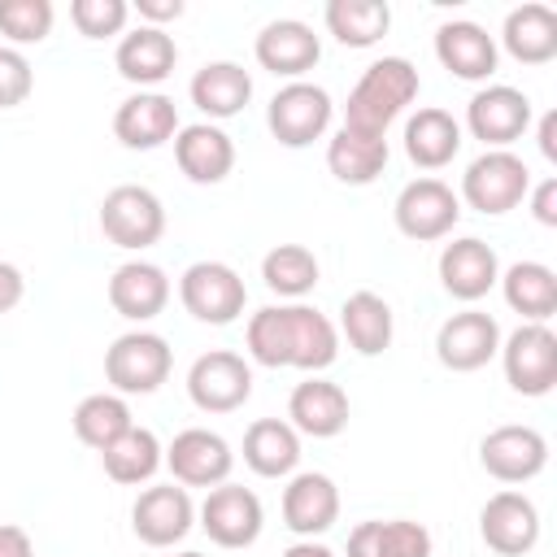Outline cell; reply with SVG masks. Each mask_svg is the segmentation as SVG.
Segmentation results:
<instances>
[{
  "instance_id": "27",
  "label": "cell",
  "mask_w": 557,
  "mask_h": 557,
  "mask_svg": "<svg viewBox=\"0 0 557 557\" xmlns=\"http://www.w3.org/2000/svg\"><path fill=\"white\" fill-rule=\"evenodd\" d=\"M300 461V435L283 418H257L244 431V466L261 479H283Z\"/></svg>"
},
{
  "instance_id": "37",
  "label": "cell",
  "mask_w": 557,
  "mask_h": 557,
  "mask_svg": "<svg viewBox=\"0 0 557 557\" xmlns=\"http://www.w3.org/2000/svg\"><path fill=\"white\" fill-rule=\"evenodd\" d=\"M135 422H131V405L117 396V392H96V396H83L78 400V409H74V435L87 444V448H96V453H104L117 435H126Z\"/></svg>"
},
{
  "instance_id": "28",
  "label": "cell",
  "mask_w": 557,
  "mask_h": 557,
  "mask_svg": "<svg viewBox=\"0 0 557 557\" xmlns=\"http://www.w3.org/2000/svg\"><path fill=\"white\" fill-rule=\"evenodd\" d=\"M500 39H505V52L513 61L544 65V61L557 57V13L548 4H535V0L531 4H518V9H509Z\"/></svg>"
},
{
  "instance_id": "30",
  "label": "cell",
  "mask_w": 557,
  "mask_h": 557,
  "mask_svg": "<svg viewBox=\"0 0 557 557\" xmlns=\"http://www.w3.org/2000/svg\"><path fill=\"white\" fill-rule=\"evenodd\" d=\"M187 91H191V104L200 113H209V117H235L252 100V78L235 61H209V65L196 70V78H191Z\"/></svg>"
},
{
  "instance_id": "5",
  "label": "cell",
  "mask_w": 557,
  "mask_h": 557,
  "mask_svg": "<svg viewBox=\"0 0 557 557\" xmlns=\"http://www.w3.org/2000/svg\"><path fill=\"white\" fill-rule=\"evenodd\" d=\"M178 300H183V309H187L196 322L231 326V322L244 313L248 287H244V278H239L226 261H196V265H187L183 278H178Z\"/></svg>"
},
{
  "instance_id": "16",
  "label": "cell",
  "mask_w": 557,
  "mask_h": 557,
  "mask_svg": "<svg viewBox=\"0 0 557 557\" xmlns=\"http://www.w3.org/2000/svg\"><path fill=\"white\" fill-rule=\"evenodd\" d=\"M479 535L500 557H522L540 540V509L522 492H496L479 509Z\"/></svg>"
},
{
  "instance_id": "23",
  "label": "cell",
  "mask_w": 557,
  "mask_h": 557,
  "mask_svg": "<svg viewBox=\"0 0 557 557\" xmlns=\"http://www.w3.org/2000/svg\"><path fill=\"white\" fill-rule=\"evenodd\" d=\"M287 418L300 435H313V440H331L348 426V392L331 379H305L292 387V400H287Z\"/></svg>"
},
{
  "instance_id": "45",
  "label": "cell",
  "mask_w": 557,
  "mask_h": 557,
  "mask_svg": "<svg viewBox=\"0 0 557 557\" xmlns=\"http://www.w3.org/2000/svg\"><path fill=\"white\" fill-rule=\"evenodd\" d=\"M135 9L139 17H148V26H157V22H174L183 13V0H135Z\"/></svg>"
},
{
  "instance_id": "32",
  "label": "cell",
  "mask_w": 557,
  "mask_h": 557,
  "mask_svg": "<svg viewBox=\"0 0 557 557\" xmlns=\"http://www.w3.org/2000/svg\"><path fill=\"white\" fill-rule=\"evenodd\" d=\"M339 331L361 357H379L392 344V305L374 292H352L339 309Z\"/></svg>"
},
{
  "instance_id": "1",
  "label": "cell",
  "mask_w": 557,
  "mask_h": 557,
  "mask_svg": "<svg viewBox=\"0 0 557 557\" xmlns=\"http://www.w3.org/2000/svg\"><path fill=\"white\" fill-rule=\"evenodd\" d=\"M248 352L257 366H296V370H326L339 357V335L326 313L313 305H270L248 318Z\"/></svg>"
},
{
  "instance_id": "6",
  "label": "cell",
  "mask_w": 557,
  "mask_h": 557,
  "mask_svg": "<svg viewBox=\"0 0 557 557\" xmlns=\"http://www.w3.org/2000/svg\"><path fill=\"white\" fill-rule=\"evenodd\" d=\"M100 231H104L109 244L139 252V248H148V244L161 239L165 209H161L157 191H148L139 183H122V187H113L100 200Z\"/></svg>"
},
{
  "instance_id": "8",
  "label": "cell",
  "mask_w": 557,
  "mask_h": 557,
  "mask_svg": "<svg viewBox=\"0 0 557 557\" xmlns=\"http://www.w3.org/2000/svg\"><path fill=\"white\" fill-rule=\"evenodd\" d=\"M500 361L518 396H548L557 387V335L544 322H522L500 344Z\"/></svg>"
},
{
  "instance_id": "21",
  "label": "cell",
  "mask_w": 557,
  "mask_h": 557,
  "mask_svg": "<svg viewBox=\"0 0 557 557\" xmlns=\"http://www.w3.org/2000/svg\"><path fill=\"white\" fill-rule=\"evenodd\" d=\"M440 283H444L448 296H457V300L470 305V300L487 296V292L500 283V261H496V252H492L483 239H474V235L453 239V244H444V252H440Z\"/></svg>"
},
{
  "instance_id": "4",
  "label": "cell",
  "mask_w": 557,
  "mask_h": 557,
  "mask_svg": "<svg viewBox=\"0 0 557 557\" xmlns=\"http://www.w3.org/2000/svg\"><path fill=\"white\" fill-rule=\"evenodd\" d=\"M174 352L157 331H126L104 352V379L117 396H148L170 379Z\"/></svg>"
},
{
  "instance_id": "39",
  "label": "cell",
  "mask_w": 557,
  "mask_h": 557,
  "mask_svg": "<svg viewBox=\"0 0 557 557\" xmlns=\"http://www.w3.org/2000/svg\"><path fill=\"white\" fill-rule=\"evenodd\" d=\"M52 30L48 0H0V35L13 44H39Z\"/></svg>"
},
{
  "instance_id": "44",
  "label": "cell",
  "mask_w": 557,
  "mask_h": 557,
  "mask_svg": "<svg viewBox=\"0 0 557 557\" xmlns=\"http://www.w3.org/2000/svg\"><path fill=\"white\" fill-rule=\"evenodd\" d=\"M0 557H35V544L22 527L13 522H0Z\"/></svg>"
},
{
  "instance_id": "33",
  "label": "cell",
  "mask_w": 557,
  "mask_h": 557,
  "mask_svg": "<svg viewBox=\"0 0 557 557\" xmlns=\"http://www.w3.org/2000/svg\"><path fill=\"white\" fill-rule=\"evenodd\" d=\"M326 165L339 183L348 187H366L383 174L387 165V139H374V135H357V131H335V139L326 144Z\"/></svg>"
},
{
  "instance_id": "34",
  "label": "cell",
  "mask_w": 557,
  "mask_h": 557,
  "mask_svg": "<svg viewBox=\"0 0 557 557\" xmlns=\"http://www.w3.org/2000/svg\"><path fill=\"white\" fill-rule=\"evenodd\" d=\"M500 292L505 305L513 313H522L527 322H544L557 309V274L544 261H518L500 274Z\"/></svg>"
},
{
  "instance_id": "9",
  "label": "cell",
  "mask_w": 557,
  "mask_h": 557,
  "mask_svg": "<svg viewBox=\"0 0 557 557\" xmlns=\"http://www.w3.org/2000/svg\"><path fill=\"white\" fill-rule=\"evenodd\" d=\"M187 396L200 413H231L252 396V370L239 352L213 348L191 361L187 370Z\"/></svg>"
},
{
  "instance_id": "47",
  "label": "cell",
  "mask_w": 557,
  "mask_h": 557,
  "mask_svg": "<svg viewBox=\"0 0 557 557\" xmlns=\"http://www.w3.org/2000/svg\"><path fill=\"white\" fill-rule=\"evenodd\" d=\"M283 557H335L326 544H313V540H300V544H292Z\"/></svg>"
},
{
  "instance_id": "22",
  "label": "cell",
  "mask_w": 557,
  "mask_h": 557,
  "mask_svg": "<svg viewBox=\"0 0 557 557\" xmlns=\"http://www.w3.org/2000/svg\"><path fill=\"white\" fill-rule=\"evenodd\" d=\"M174 161H178V170H183L191 183L209 187V183H222V178L231 174V165H235V144H231V135H226L222 126H213V122H191V126H178V135H174Z\"/></svg>"
},
{
  "instance_id": "10",
  "label": "cell",
  "mask_w": 557,
  "mask_h": 557,
  "mask_svg": "<svg viewBox=\"0 0 557 557\" xmlns=\"http://www.w3.org/2000/svg\"><path fill=\"white\" fill-rule=\"evenodd\" d=\"M261 527H265V513H261L257 492H248L239 483L209 487V496L200 505V531L218 548H248V544H257Z\"/></svg>"
},
{
  "instance_id": "40",
  "label": "cell",
  "mask_w": 557,
  "mask_h": 557,
  "mask_svg": "<svg viewBox=\"0 0 557 557\" xmlns=\"http://www.w3.org/2000/svg\"><path fill=\"white\" fill-rule=\"evenodd\" d=\"M131 4L126 0H74L70 4V22L78 26L83 39H109L126 26Z\"/></svg>"
},
{
  "instance_id": "17",
  "label": "cell",
  "mask_w": 557,
  "mask_h": 557,
  "mask_svg": "<svg viewBox=\"0 0 557 557\" xmlns=\"http://www.w3.org/2000/svg\"><path fill=\"white\" fill-rule=\"evenodd\" d=\"M479 461L500 483H527L548 466V440L535 426H496L483 435Z\"/></svg>"
},
{
  "instance_id": "35",
  "label": "cell",
  "mask_w": 557,
  "mask_h": 557,
  "mask_svg": "<svg viewBox=\"0 0 557 557\" xmlns=\"http://www.w3.org/2000/svg\"><path fill=\"white\" fill-rule=\"evenodd\" d=\"M100 461H104V474L113 479V483H148L157 470H161V461H165V448H161V440L148 431V426H131L126 435H117L104 453H100Z\"/></svg>"
},
{
  "instance_id": "7",
  "label": "cell",
  "mask_w": 557,
  "mask_h": 557,
  "mask_svg": "<svg viewBox=\"0 0 557 557\" xmlns=\"http://www.w3.org/2000/svg\"><path fill=\"white\" fill-rule=\"evenodd\" d=\"M331 96L326 87L318 83H287L274 91L270 109H265V122H270V135L283 144V148H309L313 139L326 135L331 126Z\"/></svg>"
},
{
  "instance_id": "13",
  "label": "cell",
  "mask_w": 557,
  "mask_h": 557,
  "mask_svg": "<svg viewBox=\"0 0 557 557\" xmlns=\"http://www.w3.org/2000/svg\"><path fill=\"white\" fill-rule=\"evenodd\" d=\"M466 126L474 139H483L487 148H509L513 139L527 135L531 126V100L518 91V87H505V83H492L483 91L470 96L466 104Z\"/></svg>"
},
{
  "instance_id": "24",
  "label": "cell",
  "mask_w": 557,
  "mask_h": 557,
  "mask_svg": "<svg viewBox=\"0 0 557 557\" xmlns=\"http://www.w3.org/2000/svg\"><path fill=\"white\" fill-rule=\"evenodd\" d=\"M435 57L448 74L479 83L496 70V39L479 22H444L435 30Z\"/></svg>"
},
{
  "instance_id": "2",
  "label": "cell",
  "mask_w": 557,
  "mask_h": 557,
  "mask_svg": "<svg viewBox=\"0 0 557 557\" xmlns=\"http://www.w3.org/2000/svg\"><path fill=\"white\" fill-rule=\"evenodd\" d=\"M418 87H422V83H418V70H413L405 57H383V61L366 65V74H361L357 87L348 91L344 131L387 139V126L400 117L405 104H413Z\"/></svg>"
},
{
  "instance_id": "12",
  "label": "cell",
  "mask_w": 557,
  "mask_h": 557,
  "mask_svg": "<svg viewBox=\"0 0 557 557\" xmlns=\"http://www.w3.org/2000/svg\"><path fill=\"white\" fill-rule=\"evenodd\" d=\"M165 466H170L174 483H183V487H218V483H226V474L235 466V453L218 431L187 426L170 440Z\"/></svg>"
},
{
  "instance_id": "46",
  "label": "cell",
  "mask_w": 557,
  "mask_h": 557,
  "mask_svg": "<svg viewBox=\"0 0 557 557\" xmlns=\"http://www.w3.org/2000/svg\"><path fill=\"white\" fill-rule=\"evenodd\" d=\"M540 152H544V161H557V113L540 117Z\"/></svg>"
},
{
  "instance_id": "25",
  "label": "cell",
  "mask_w": 557,
  "mask_h": 557,
  "mask_svg": "<svg viewBox=\"0 0 557 557\" xmlns=\"http://www.w3.org/2000/svg\"><path fill=\"white\" fill-rule=\"evenodd\" d=\"M165 300H170V278H165V270L152 265V261H126V265H117L113 278H109V305H113L122 318H131V322L157 318V313L165 309Z\"/></svg>"
},
{
  "instance_id": "38",
  "label": "cell",
  "mask_w": 557,
  "mask_h": 557,
  "mask_svg": "<svg viewBox=\"0 0 557 557\" xmlns=\"http://www.w3.org/2000/svg\"><path fill=\"white\" fill-rule=\"evenodd\" d=\"M261 278H265L270 292L300 300V296H309L313 283H318V257H313L305 244H278V248L265 252Z\"/></svg>"
},
{
  "instance_id": "19",
  "label": "cell",
  "mask_w": 557,
  "mask_h": 557,
  "mask_svg": "<svg viewBox=\"0 0 557 557\" xmlns=\"http://www.w3.org/2000/svg\"><path fill=\"white\" fill-rule=\"evenodd\" d=\"M113 135L122 139V148H135V152H148V148H161L165 139L178 135V109L170 96L161 91H135L117 104L113 113Z\"/></svg>"
},
{
  "instance_id": "31",
  "label": "cell",
  "mask_w": 557,
  "mask_h": 557,
  "mask_svg": "<svg viewBox=\"0 0 557 557\" xmlns=\"http://www.w3.org/2000/svg\"><path fill=\"white\" fill-rule=\"evenodd\" d=\"M348 557H431V531L409 518L357 522L348 535Z\"/></svg>"
},
{
  "instance_id": "48",
  "label": "cell",
  "mask_w": 557,
  "mask_h": 557,
  "mask_svg": "<svg viewBox=\"0 0 557 557\" xmlns=\"http://www.w3.org/2000/svg\"><path fill=\"white\" fill-rule=\"evenodd\" d=\"M178 557H205V553H178Z\"/></svg>"
},
{
  "instance_id": "11",
  "label": "cell",
  "mask_w": 557,
  "mask_h": 557,
  "mask_svg": "<svg viewBox=\"0 0 557 557\" xmlns=\"http://www.w3.org/2000/svg\"><path fill=\"white\" fill-rule=\"evenodd\" d=\"M392 213H396L400 235H409V239H418V244H431V239H444V235L457 226L461 200H457L453 187L440 183V178H413V183L400 187Z\"/></svg>"
},
{
  "instance_id": "26",
  "label": "cell",
  "mask_w": 557,
  "mask_h": 557,
  "mask_svg": "<svg viewBox=\"0 0 557 557\" xmlns=\"http://www.w3.org/2000/svg\"><path fill=\"white\" fill-rule=\"evenodd\" d=\"M174 61H178V48H174V39L161 26H139V30L122 35V44L113 52L117 74L126 83H135V87H152V83L170 78Z\"/></svg>"
},
{
  "instance_id": "29",
  "label": "cell",
  "mask_w": 557,
  "mask_h": 557,
  "mask_svg": "<svg viewBox=\"0 0 557 557\" xmlns=\"http://www.w3.org/2000/svg\"><path fill=\"white\" fill-rule=\"evenodd\" d=\"M405 152H409V161L422 165V170L448 165V161L461 152V126H457V117H453L448 109H435V104L418 109V113L405 122Z\"/></svg>"
},
{
  "instance_id": "3",
  "label": "cell",
  "mask_w": 557,
  "mask_h": 557,
  "mask_svg": "<svg viewBox=\"0 0 557 557\" xmlns=\"http://www.w3.org/2000/svg\"><path fill=\"white\" fill-rule=\"evenodd\" d=\"M531 191V170L522 157H513L509 148H487L483 157H474L461 174V196L470 209L479 213H509L522 205V196Z\"/></svg>"
},
{
  "instance_id": "36",
  "label": "cell",
  "mask_w": 557,
  "mask_h": 557,
  "mask_svg": "<svg viewBox=\"0 0 557 557\" xmlns=\"http://www.w3.org/2000/svg\"><path fill=\"white\" fill-rule=\"evenodd\" d=\"M392 9L383 0H331L326 4V30L344 48H370L387 35Z\"/></svg>"
},
{
  "instance_id": "43",
  "label": "cell",
  "mask_w": 557,
  "mask_h": 557,
  "mask_svg": "<svg viewBox=\"0 0 557 557\" xmlns=\"http://www.w3.org/2000/svg\"><path fill=\"white\" fill-rule=\"evenodd\" d=\"M22 292H26L22 270H17V265H9V261H0V313L17 309V305H22Z\"/></svg>"
},
{
  "instance_id": "15",
  "label": "cell",
  "mask_w": 557,
  "mask_h": 557,
  "mask_svg": "<svg viewBox=\"0 0 557 557\" xmlns=\"http://www.w3.org/2000/svg\"><path fill=\"white\" fill-rule=\"evenodd\" d=\"M196 522V505L187 496V487H174V483H157V487H144L131 505V527L135 535L148 544V548H170L178 544Z\"/></svg>"
},
{
  "instance_id": "18",
  "label": "cell",
  "mask_w": 557,
  "mask_h": 557,
  "mask_svg": "<svg viewBox=\"0 0 557 557\" xmlns=\"http://www.w3.org/2000/svg\"><path fill=\"white\" fill-rule=\"evenodd\" d=\"M252 52H257L261 70L300 83V74L318 65V57H322V39L313 35V26H305V22H296V17H278V22L261 26Z\"/></svg>"
},
{
  "instance_id": "42",
  "label": "cell",
  "mask_w": 557,
  "mask_h": 557,
  "mask_svg": "<svg viewBox=\"0 0 557 557\" xmlns=\"http://www.w3.org/2000/svg\"><path fill=\"white\" fill-rule=\"evenodd\" d=\"M531 196V213H535V222H544V226H557V178H544L535 191H527Z\"/></svg>"
},
{
  "instance_id": "41",
  "label": "cell",
  "mask_w": 557,
  "mask_h": 557,
  "mask_svg": "<svg viewBox=\"0 0 557 557\" xmlns=\"http://www.w3.org/2000/svg\"><path fill=\"white\" fill-rule=\"evenodd\" d=\"M35 87V74H30V61L17 52V48H4L0 44V109H17Z\"/></svg>"
},
{
  "instance_id": "20",
  "label": "cell",
  "mask_w": 557,
  "mask_h": 557,
  "mask_svg": "<svg viewBox=\"0 0 557 557\" xmlns=\"http://www.w3.org/2000/svg\"><path fill=\"white\" fill-rule=\"evenodd\" d=\"M339 518V487L331 474H318V470H305V474H292V483L283 487V522L287 531L313 540L322 531H331Z\"/></svg>"
},
{
  "instance_id": "14",
  "label": "cell",
  "mask_w": 557,
  "mask_h": 557,
  "mask_svg": "<svg viewBox=\"0 0 557 557\" xmlns=\"http://www.w3.org/2000/svg\"><path fill=\"white\" fill-rule=\"evenodd\" d=\"M500 352V326L492 313L483 309H461L453 313L440 335H435V357L440 366H448L453 374H470L479 366H487Z\"/></svg>"
}]
</instances>
